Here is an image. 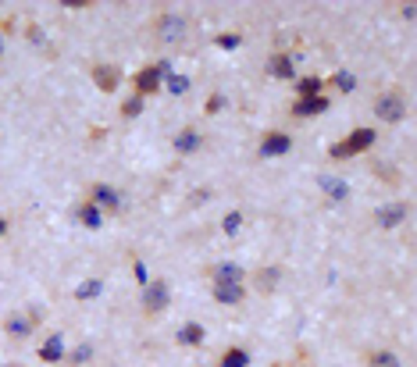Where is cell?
<instances>
[{"instance_id": "1", "label": "cell", "mask_w": 417, "mask_h": 367, "mask_svg": "<svg viewBox=\"0 0 417 367\" xmlns=\"http://www.w3.org/2000/svg\"><path fill=\"white\" fill-rule=\"evenodd\" d=\"M375 139H378V132H375L371 125H360V129H353L346 139L332 143L328 157H332V161H349V157H357V153H368V150L375 146Z\"/></svg>"}, {"instance_id": "2", "label": "cell", "mask_w": 417, "mask_h": 367, "mask_svg": "<svg viewBox=\"0 0 417 367\" xmlns=\"http://www.w3.org/2000/svg\"><path fill=\"white\" fill-rule=\"evenodd\" d=\"M168 72H172L168 65H146V68H139L136 79H132V96H143V100H146V96H153V93H161Z\"/></svg>"}, {"instance_id": "3", "label": "cell", "mask_w": 417, "mask_h": 367, "mask_svg": "<svg viewBox=\"0 0 417 367\" xmlns=\"http://www.w3.org/2000/svg\"><path fill=\"white\" fill-rule=\"evenodd\" d=\"M153 36L161 43H182L189 36V22L175 11H165V15H158V22H153Z\"/></svg>"}, {"instance_id": "4", "label": "cell", "mask_w": 417, "mask_h": 367, "mask_svg": "<svg viewBox=\"0 0 417 367\" xmlns=\"http://www.w3.org/2000/svg\"><path fill=\"white\" fill-rule=\"evenodd\" d=\"M375 118L385 125H399L406 118V96L403 93H382L375 100Z\"/></svg>"}, {"instance_id": "5", "label": "cell", "mask_w": 417, "mask_h": 367, "mask_svg": "<svg viewBox=\"0 0 417 367\" xmlns=\"http://www.w3.org/2000/svg\"><path fill=\"white\" fill-rule=\"evenodd\" d=\"M289 150H293V136H289V132H278V129L264 132V136H260V146H257V153L268 157V161H275V157H286Z\"/></svg>"}, {"instance_id": "6", "label": "cell", "mask_w": 417, "mask_h": 367, "mask_svg": "<svg viewBox=\"0 0 417 367\" xmlns=\"http://www.w3.org/2000/svg\"><path fill=\"white\" fill-rule=\"evenodd\" d=\"M168 282L165 278H158V282H146L143 285V310L150 314V318H153V314H161L165 307H168Z\"/></svg>"}, {"instance_id": "7", "label": "cell", "mask_w": 417, "mask_h": 367, "mask_svg": "<svg viewBox=\"0 0 417 367\" xmlns=\"http://www.w3.org/2000/svg\"><path fill=\"white\" fill-rule=\"evenodd\" d=\"M89 203H96L103 214H118V211H122V196H118V189H115V186H103V182L89 186Z\"/></svg>"}, {"instance_id": "8", "label": "cell", "mask_w": 417, "mask_h": 367, "mask_svg": "<svg viewBox=\"0 0 417 367\" xmlns=\"http://www.w3.org/2000/svg\"><path fill=\"white\" fill-rule=\"evenodd\" d=\"M93 82L100 93H115L122 86V68L118 65H93Z\"/></svg>"}, {"instance_id": "9", "label": "cell", "mask_w": 417, "mask_h": 367, "mask_svg": "<svg viewBox=\"0 0 417 367\" xmlns=\"http://www.w3.org/2000/svg\"><path fill=\"white\" fill-rule=\"evenodd\" d=\"M36 314H8V321H4V332L11 335V339H25V335H32L36 332Z\"/></svg>"}, {"instance_id": "10", "label": "cell", "mask_w": 417, "mask_h": 367, "mask_svg": "<svg viewBox=\"0 0 417 367\" xmlns=\"http://www.w3.org/2000/svg\"><path fill=\"white\" fill-rule=\"evenodd\" d=\"M328 96H310V100H296L293 103V118H318L328 111Z\"/></svg>"}, {"instance_id": "11", "label": "cell", "mask_w": 417, "mask_h": 367, "mask_svg": "<svg viewBox=\"0 0 417 367\" xmlns=\"http://www.w3.org/2000/svg\"><path fill=\"white\" fill-rule=\"evenodd\" d=\"M243 296H246V285L243 282H214V300L218 303L236 307V303H243Z\"/></svg>"}, {"instance_id": "12", "label": "cell", "mask_w": 417, "mask_h": 367, "mask_svg": "<svg viewBox=\"0 0 417 367\" xmlns=\"http://www.w3.org/2000/svg\"><path fill=\"white\" fill-rule=\"evenodd\" d=\"M375 218H378L382 228H396V225L406 218V203H382Z\"/></svg>"}, {"instance_id": "13", "label": "cell", "mask_w": 417, "mask_h": 367, "mask_svg": "<svg viewBox=\"0 0 417 367\" xmlns=\"http://www.w3.org/2000/svg\"><path fill=\"white\" fill-rule=\"evenodd\" d=\"M75 218H79L86 228H100V225H103V211H100L96 203H89V200H82V203L75 207Z\"/></svg>"}, {"instance_id": "14", "label": "cell", "mask_w": 417, "mask_h": 367, "mask_svg": "<svg viewBox=\"0 0 417 367\" xmlns=\"http://www.w3.org/2000/svg\"><path fill=\"white\" fill-rule=\"evenodd\" d=\"M268 75H271V79H293V75H296L293 58H289V54H271V58H268Z\"/></svg>"}, {"instance_id": "15", "label": "cell", "mask_w": 417, "mask_h": 367, "mask_svg": "<svg viewBox=\"0 0 417 367\" xmlns=\"http://www.w3.org/2000/svg\"><path fill=\"white\" fill-rule=\"evenodd\" d=\"M196 150H200V132H196L193 125H186V129L175 136V153L189 157V153H196Z\"/></svg>"}, {"instance_id": "16", "label": "cell", "mask_w": 417, "mask_h": 367, "mask_svg": "<svg viewBox=\"0 0 417 367\" xmlns=\"http://www.w3.org/2000/svg\"><path fill=\"white\" fill-rule=\"evenodd\" d=\"M65 356V342H61V335H50L43 346H39V360L43 363H58Z\"/></svg>"}, {"instance_id": "17", "label": "cell", "mask_w": 417, "mask_h": 367, "mask_svg": "<svg viewBox=\"0 0 417 367\" xmlns=\"http://www.w3.org/2000/svg\"><path fill=\"white\" fill-rule=\"evenodd\" d=\"M321 89H325V82H321L318 75H303V79L296 82V100H310V96H321Z\"/></svg>"}, {"instance_id": "18", "label": "cell", "mask_w": 417, "mask_h": 367, "mask_svg": "<svg viewBox=\"0 0 417 367\" xmlns=\"http://www.w3.org/2000/svg\"><path fill=\"white\" fill-rule=\"evenodd\" d=\"M203 339H207V332H203V325H196V321H189V325L179 328V342H182V346H200Z\"/></svg>"}, {"instance_id": "19", "label": "cell", "mask_w": 417, "mask_h": 367, "mask_svg": "<svg viewBox=\"0 0 417 367\" xmlns=\"http://www.w3.org/2000/svg\"><path fill=\"white\" fill-rule=\"evenodd\" d=\"M218 367H250V353H246L243 346H232V349H225V353H222Z\"/></svg>"}, {"instance_id": "20", "label": "cell", "mask_w": 417, "mask_h": 367, "mask_svg": "<svg viewBox=\"0 0 417 367\" xmlns=\"http://www.w3.org/2000/svg\"><path fill=\"white\" fill-rule=\"evenodd\" d=\"M321 189H325L328 196H335V200H346V196H349V186H346L342 179H328V175H321Z\"/></svg>"}, {"instance_id": "21", "label": "cell", "mask_w": 417, "mask_h": 367, "mask_svg": "<svg viewBox=\"0 0 417 367\" xmlns=\"http://www.w3.org/2000/svg\"><path fill=\"white\" fill-rule=\"evenodd\" d=\"M214 282H243V268L239 264H218L214 268Z\"/></svg>"}, {"instance_id": "22", "label": "cell", "mask_w": 417, "mask_h": 367, "mask_svg": "<svg viewBox=\"0 0 417 367\" xmlns=\"http://www.w3.org/2000/svg\"><path fill=\"white\" fill-rule=\"evenodd\" d=\"M371 367H399V356L392 349H375L371 353Z\"/></svg>"}, {"instance_id": "23", "label": "cell", "mask_w": 417, "mask_h": 367, "mask_svg": "<svg viewBox=\"0 0 417 367\" xmlns=\"http://www.w3.org/2000/svg\"><path fill=\"white\" fill-rule=\"evenodd\" d=\"M275 282H278V268H264V271L257 275V289H260V292H271Z\"/></svg>"}, {"instance_id": "24", "label": "cell", "mask_w": 417, "mask_h": 367, "mask_svg": "<svg viewBox=\"0 0 417 367\" xmlns=\"http://www.w3.org/2000/svg\"><path fill=\"white\" fill-rule=\"evenodd\" d=\"M165 86H168V93H172V96H182V93L189 89V79H186V75H172V72H168V75H165Z\"/></svg>"}, {"instance_id": "25", "label": "cell", "mask_w": 417, "mask_h": 367, "mask_svg": "<svg viewBox=\"0 0 417 367\" xmlns=\"http://www.w3.org/2000/svg\"><path fill=\"white\" fill-rule=\"evenodd\" d=\"M239 228H243V211H229V214L222 218V232H225V236H236Z\"/></svg>"}, {"instance_id": "26", "label": "cell", "mask_w": 417, "mask_h": 367, "mask_svg": "<svg viewBox=\"0 0 417 367\" xmlns=\"http://www.w3.org/2000/svg\"><path fill=\"white\" fill-rule=\"evenodd\" d=\"M143 103H146L143 96H129V100L122 103V118H139V115H143Z\"/></svg>"}, {"instance_id": "27", "label": "cell", "mask_w": 417, "mask_h": 367, "mask_svg": "<svg viewBox=\"0 0 417 367\" xmlns=\"http://www.w3.org/2000/svg\"><path fill=\"white\" fill-rule=\"evenodd\" d=\"M100 289H103V282H100V278H93V282H82V285L75 289V296H79V300H96V292H100Z\"/></svg>"}, {"instance_id": "28", "label": "cell", "mask_w": 417, "mask_h": 367, "mask_svg": "<svg viewBox=\"0 0 417 367\" xmlns=\"http://www.w3.org/2000/svg\"><path fill=\"white\" fill-rule=\"evenodd\" d=\"M332 86H335L339 93H353V86H357V82H353V75H349V72H335V75H332Z\"/></svg>"}, {"instance_id": "29", "label": "cell", "mask_w": 417, "mask_h": 367, "mask_svg": "<svg viewBox=\"0 0 417 367\" xmlns=\"http://www.w3.org/2000/svg\"><path fill=\"white\" fill-rule=\"evenodd\" d=\"M214 43H218L222 50H236V46H239V32H222Z\"/></svg>"}, {"instance_id": "30", "label": "cell", "mask_w": 417, "mask_h": 367, "mask_svg": "<svg viewBox=\"0 0 417 367\" xmlns=\"http://www.w3.org/2000/svg\"><path fill=\"white\" fill-rule=\"evenodd\" d=\"M222 108H225V96H222V93H211V100H207L203 111H207V115H218Z\"/></svg>"}, {"instance_id": "31", "label": "cell", "mask_w": 417, "mask_h": 367, "mask_svg": "<svg viewBox=\"0 0 417 367\" xmlns=\"http://www.w3.org/2000/svg\"><path fill=\"white\" fill-rule=\"evenodd\" d=\"M93 356V346H79V349H72V363L79 367V363H86Z\"/></svg>"}, {"instance_id": "32", "label": "cell", "mask_w": 417, "mask_h": 367, "mask_svg": "<svg viewBox=\"0 0 417 367\" xmlns=\"http://www.w3.org/2000/svg\"><path fill=\"white\" fill-rule=\"evenodd\" d=\"M132 275H136V282H139V285H146V268H143V264H136V268H132Z\"/></svg>"}, {"instance_id": "33", "label": "cell", "mask_w": 417, "mask_h": 367, "mask_svg": "<svg viewBox=\"0 0 417 367\" xmlns=\"http://www.w3.org/2000/svg\"><path fill=\"white\" fill-rule=\"evenodd\" d=\"M0 236H8V221L4 218H0Z\"/></svg>"}, {"instance_id": "34", "label": "cell", "mask_w": 417, "mask_h": 367, "mask_svg": "<svg viewBox=\"0 0 417 367\" xmlns=\"http://www.w3.org/2000/svg\"><path fill=\"white\" fill-rule=\"evenodd\" d=\"M0 54H4V39H0Z\"/></svg>"}]
</instances>
